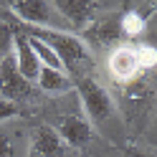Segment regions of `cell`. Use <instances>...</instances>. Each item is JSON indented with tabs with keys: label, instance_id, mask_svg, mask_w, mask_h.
I'll use <instances>...</instances> for the list:
<instances>
[{
	"label": "cell",
	"instance_id": "cell-1",
	"mask_svg": "<svg viewBox=\"0 0 157 157\" xmlns=\"http://www.w3.org/2000/svg\"><path fill=\"white\" fill-rule=\"evenodd\" d=\"M74 89L81 101V117L91 124V129H99L104 137H109L112 142L124 140V119L117 101L112 99V94L91 76H78Z\"/></svg>",
	"mask_w": 157,
	"mask_h": 157
},
{
	"label": "cell",
	"instance_id": "cell-10",
	"mask_svg": "<svg viewBox=\"0 0 157 157\" xmlns=\"http://www.w3.org/2000/svg\"><path fill=\"white\" fill-rule=\"evenodd\" d=\"M56 10L61 13L66 25L76 28V31H86L96 18V5L89 0H58Z\"/></svg>",
	"mask_w": 157,
	"mask_h": 157
},
{
	"label": "cell",
	"instance_id": "cell-5",
	"mask_svg": "<svg viewBox=\"0 0 157 157\" xmlns=\"http://www.w3.org/2000/svg\"><path fill=\"white\" fill-rule=\"evenodd\" d=\"M25 157H71V147L56 134L53 127L41 124L33 129L31 140H28Z\"/></svg>",
	"mask_w": 157,
	"mask_h": 157
},
{
	"label": "cell",
	"instance_id": "cell-6",
	"mask_svg": "<svg viewBox=\"0 0 157 157\" xmlns=\"http://www.w3.org/2000/svg\"><path fill=\"white\" fill-rule=\"evenodd\" d=\"M33 94V84L18 74V68L13 63L10 56L0 58V99L18 104L21 99H28Z\"/></svg>",
	"mask_w": 157,
	"mask_h": 157
},
{
	"label": "cell",
	"instance_id": "cell-9",
	"mask_svg": "<svg viewBox=\"0 0 157 157\" xmlns=\"http://www.w3.org/2000/svg\"><path fill=\"white\" fill-rule=\"evenodd\" d=\"M10 58L18 68V74H21L25 81H36L38 78V71H41V63H38V58L31 48V41H28V33L25 31H15V38H13V51H10Z\"/></svg>",
	"mask_w": 157,
	"mask_h": 157
},
{
	"label": "cell",
	"instance_id": "cell-3",
	"mask_svg": "<svg viewBox=\"0 0 157 157\" xmlns=\"http://www.w3.org/2000/svg\"><path fill=\"white\" fill-rule=\"evenodd\" d=\"M155 66V48L144 43H119L106 58V71L117 84H132L144 68Z\"/></svg>",
	"mask_w": 157,
	"mask_h": 157
},
{
	"label": "cell",
	"instance_id": "cell-12",
	"mask_svg": "<svg viewBox=\"0 0 157 157\" xmlns=\"http://www.w3.org/2000/svg\"><path fill=\"white\" fill-rule=\"evenodd\" d=\"M144 18L137 13V10H124L122 13V33H124V38H137L142 31H144Z\"/></svg>",
	"mask_w": 157,
	"mask_h": 157
},
{
	"label": "cell",
	"instance_id": "cell-14",
	"mask_svg": "<svg viewBox=\"0 0 157 157\" xmlns=\"http://www.w3.org/2000/svg\"><path fill=\"white\" fill-rule=\"evenodd\" d=\"M15 31H18V28H13L8 21H3V18H0V58L10 56V51H13V38H15Z\"/></svg>",
	"mask_w": 157,
	"mask_h": 157
},
{
	"label": "cell",
	"instance_id": "cell-7",
	"mask_svg": "<svg viewBox=\"0 0 157 157\" xmlns=\"http://www.w3.org/2000/svg\"><path fill=\"white\" fill-rule=\"evenodd\" d=\"M53 129L71 150H84V147L91 142V137H94L91 124L86 122L81 114H63L61 119L53 124Z\"/></svg>",
	"mask_w": 157,
	"mask_h": 157
},
{
	"label": "cell",
	"instance_id": "cell-8",
	"mask_svg": "<svg viewBox=\"0 0 157 157\" xmlns=\"http://www.w3.org/2000/svg\"><path fill=\"white\" fill-rule=\"evenodd\" d=\"M86 38H91L101 48H117L124 41L122 33V13H109L101 18H94V23L86 28Z\"/></svg>",
	"mask_w": 157,
	"mask_h": 157
},
{
	"label": "cell",
	"instance_id": "cell-16",
	"mask_svg": "<svg viewBox=\"0 0 157 157\" xmlns=\"http://www.w3.org/2000/svg\"><path fill=\"white\" fill-rule=\"evenodd\" d=\"M140 157H155V152H144V155H140Z\"/></svg>",
	"mask_w": 157,
	"mask_h": 157
},
{
	"label": "cell",
	"instance_id": "cell-4",
	"mask_svg": "<svg viewBox=\"0 0 157 157\" xmlns=\"http://www.w3.org/2000/svg\"><path fill=\"white\" fill-rule=\"evenodd\" d=\"M10 13L25 25H33V31H71L56 10V3L48 0H15L10 3Z\"/></svg>",
	"mask_w": 157,
	"mask_h": 157
},
{
	"label": "cell",
	"instance_id": "cell-15",
	"mask_svg": "<svg viewBox=\"0 0 157 157\" xmlns=\"http://www.w3.org/2000/svg\"><path fill=\"white\" fill-rule=\"evenodd\" d=\"M15 114H18V104H10V101H3V99H0V124L8 122V119L15 117Z\"/></svg>",
	"mask_w": 157,
	"mask_h": 157
},
{
	"label": "cell",
	"instance_id": "cell-2",
	"mask_svg": "<svg viewBox=\"0 0 157 157\" xmlns=\"http://www.w3.org/2000/svg\"><path fill=\"white\" fill-rule=\"evenodd\" d=\"M25 33L41 38V41L58 56V61L63 66V74L68 71V78L78 76L84 68H91V63H94L89 43H86L84 38H78L76 33H71V31H33V28H28Z\"/></svg>",
	"mask_w": 157,
	"mask_h": 157
},
{
	"label": "cell",
	"instance_id": "cell-11",
	"mask_svg": "<svg viewBox=\"0 0 157 157\" xmlns=\"http://www.w3.org/2000/svg\"><path fill=\"white\" fill-rule=\"evenodd\" d=\"M38 89L48 96H58V94H66L74 89V78H68V74L63 71H53V68H43L38 71Z\"/></svg>",
	"mask_w": 157,
	"mask_h": 157
},
{
	"label": "cell",
	"instance_id": "cell-13",
	"mask_svg": "<svg viewBox=\"0 0 157 157\" xmlns=\"http://www.w3.org/2000/svg\"><path fill=\"white\" fill-rule=\"evenodd\" d=\"M21 150V134L0 129V157H15Z\"/></svg>",
	"mask_w": 157,
	"mask_h": 157
}]
</instances>
